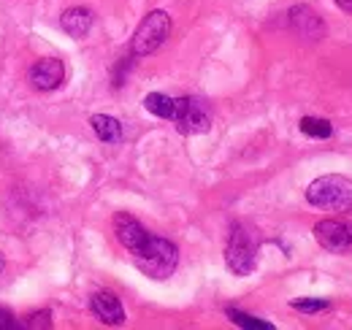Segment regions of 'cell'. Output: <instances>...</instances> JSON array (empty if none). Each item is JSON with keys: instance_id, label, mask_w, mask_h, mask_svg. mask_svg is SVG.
I'll return each mask as SVG.
<instances>
[{"instance_id": "obj_1", "label": "cell", "mask_w": 352, "mask_h": 330, "mask_svg": "<svg viewBox=\"0 0 352 330\" xmlns=\"http://www.w3.org/2000/svg\"><path fill=\"white\" fill-rule=\"evenodd\" d=\"M131 254L135 268L141 274H146L149 279H168L176 271V263H179V249H176L174 241L160 239V236H152V233Z\"/></svg>"}, {"instance_id": "obj_2", "label": "cell", "mask_w": 352, "mask_h": 330, "mask_svg": "<svg viewBox=\"0 0 352 330\" xmlns=\"http://www.w3.org/2000/svg\"><path fill=\"white\" fill-rule=\"evenodd\" d=\"M307 201L314 208H331V211H352V182L347 176L328 173L309 184Z\"/></svg>"}, {"instance_id": "obj_3", "label": "cell", "mask_w": 352, "mask_h": 330, "mask_svg": "<svg viewBox=\"0 0 352 330\" xmlns=\"http://www.w3.org/2000/svg\"><path fill=\"white\" fill-rule=\"evenodd\" d=\"M168 36H171V16L166 11H149L141 19V25L135 28V36L131 41L133 57H146V54L157 52Z\"/></svg>"}, {"instance_id": "obj_4", "label": "cell", "mask_w": 352, "mask_h": 330, "mask_svg": "<svg viewBox=\"0 0 352 330\" xmlns=\"http://www.w3.org/2000/svg\"><path fill=\"white\" fill-rule=\"evenodd\" d=\"M255 260H258V244L252 239V233L241 225H233L228 247H225V263L236 276H250L255 271Z\"/></svg>"}, {"instance_id": "obj_5", "label": "cell", "mask_w": 352, "mask_h": 330, "mask_svg": "<svg viewBox=\"0 0 352 330\" xmlns=\"http://www.w3.org/2000/svg\"><path fill=\"white\" fill-rule=\"evenodd\" d=\"M176 130L182 135H198V133H206L209 124H212V114H209V106L198 98H176V109H174V120Z\"/></svg>"}, {"instance_id": "obj_6", "label": "cell", "mask_w": 352, "mask_h": 330, "mask_svg": "<svg viewBox=\"0 0 352 330\" xmlns=\"http://www.w3.org/2000/svg\"><path fill=\"white\" fill-rule=\"evenodd\" d=\"M314 239L317 244L333 254L350 252L352 249V225L339 222V219H322L314 225Z\"/></svg>"}, {"instance_id": "obj_7", "label": "cell", "mask_w": 352, "mask_h": 330, "mask_svg": "<svg viewBox=\"0 0 352 330\" xmlns=\"http://www.w3.org/2000/svg\"><path fill=\"white\" fill-rule=\"evenodd\" d=\"M28 79H30V84H33L36 89L52 92V89H57L60 84L65 82V65H63V60H57V57H44V60H38V63L28 71Z\"/></svg>"}, {"instance_id": "obj_8", "label": "cell", "mask_w": 352, "mask_h": 330, "mask_svg": "<svg viewBox=\"0 0 352 330\" xmlns=\"http://www.w3.org/2000/svg\"><path fill=\"white\" fill-rule=\"evenodd\" d=\"M114 233H117V241L128 249V252H135V249L146 241V236H149L146 228H144L135 217L125 214V211H120V214L114 217Z\"/></svg>"}, {"instance_id": "obj_9", "label": "cell", "mask_w": 352, "mask_h": 330, "mask_svg": "<svg viewBox=\"0 0 352 330\" xmlns=\"http://www.w3.org/2000/svg\"><path fill=\"white\" fill-rule=\"evenodd\" d=\"M89 309L106 325H122L125 322V309L114 292H95L89 300Z\"/></svg>"}, {"instance_id": "obj_10", "label": "cell", "mask_w": 352, "mask_h": 330, "mask_svg": "<svg viewBox=\"0 0 352 330\" xmlns=\"http://www.w3.org/2000/svg\"><path fill=\"white\" fill-rule=\"evenodd\" d=\"M290 25H293V30H296L298 36H304L309 41H317V38H322V33H325L322 19H320L309 6H293V8H290Z\"/></svg>"}, {"instance_id": "obj_11", "label": "cell", "mask_w": 352, "mask_h": 330, "mask_svg": "<svg viewBox=\"0 0 352 330\" xmlns=\"http://www.w3.org/2000/svg\"><path fill=\"white\" fill-rule=\"evenodd\" d=\"M92 22H95L92 11H89V8H82V6L68 8V11H63V16H60V28H63L71 38H85L89 33V28H92Z\"/></svg>"}, {"instance_id": "obj_12", "label": "cell", "mask_w": 352, "mask_h": 330, "mask_svg": "<svg viewBox=\"0 0 352 330\" xmlns=\"http://www.w3.org/2000/svg\"><path fill=\"white\" fill-rule=\"evenodd\" d=\"M89 124H92V130H95V135L100 141H106V144H120L122 141V124H120V120H114L109 114H95L89 120Z\"/></svg>"}, {"instance_id": "obj_13", "label": "cell", "mask_w": 352, "mask_h": 330, "mask_svg": "<svg viewBox=\"0 0 352 330\" xmlns=\"http://www.w3.org/2000/svg\"><path fill=\"white\" fill-rule=\"evenodd\" d=\"M144 109L160 120H174V109H176V98H168L163 92H149L144 98Z\"/></svg>"}, {"instance_id": "obj_14", "label": "cell", "mask_w": 352, "mask_h": 330, "mask_svg": "<svg viewBox=\"0 0 352 330\" xmlns=\"http://www.w3.org/2000/svg\"><path fill=\"white\" fill-rule=\"evenodd\" d=\"M225 314L230 317V322H236L239 328H247V330H274L271 322H265V320H258V317H252V314H244V311H239V309H233V306H228L225 309Z\"/></svg>"}, {"instance_id": "obj_15", "label": "cell", "mask_w": 352, "mask_h": 330, "mask_svg": "<svg viewBox=\"0 0 352 330\" xmlns=\"http://www.w3.org/2000/svg\"><path fill=\"white\" fill-rule=\"evenodd\" d=\"M298 127H301V133H307L311 138H331L333 135V124L328 120H317V117H304Z\"/></svg>"}, {"instance_id": "obj_16", "label": "cell", "mask_w": 352, "mask_h": 330, "mask_svg": "<svg viewBox=\"0 0 352 330\" xmlns=\"http://www.w3.org/2000/svg\"><path fill=\"white\" fill-rule=\"evenodd\" d=\"M328 306H331L328 298H301V300H293V309H296V311H307V314L325 311Z\"/></svg>"}, {"instance_id": "obj_17", "label": "cell", "mask_w": 352, "mask_h": 330, "mask_svg": "<svg viewBox=\"0 0 352 330\" xmlns=\"http://www.w3.org/2000/svg\"><path fill=\"white\" fill-rule=\"evenodd\" d=\"M52 322H49V311H41V314H36V317H30V322H28V328H49Z\"/></svg>"}, {"instance_id": "obj_18", "label": "cell", "mask_w": 352, "mask_h": 330, "mask_svg": "<svg viewBox=\"0 0 352 330\" xmlns=\"http://www.w3.org/2000/svg\"><path fill=\"white\" fill-rule=\"evenodd\" d=\"M14 325H16V322H14V314L0 306V330H8V328H14Z\"/></svg>"}, {"instance_id": "obj_19", "label": "cell", "mask_w": 352, "mask_h": 330, "mask_svg": "<svg viewBox=\"0 0 352 330\" xmlns=\"http://www.w3.org/2000/svg\"><path fill=\"white\" fill-rule=\"evenodd\" d=\"M333 3H336V6L342 8V11H347V14H352V0H333Z\"/></svg>"}, {"instance_id": "obj_20", "label": "cell", "mask_w": 352, "mask_h": 330, "mask_svg": "<svg viewBox=\"0 0 352 330\" xmlns=\"http://www.w3.org/2000/svg\"><path fill=\"white\" fill-rule=\"evenodd\" d=\"M3 265H6V257H3V252H0V271H3Z\"/></svg>"}]
</instances>
